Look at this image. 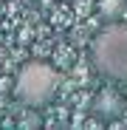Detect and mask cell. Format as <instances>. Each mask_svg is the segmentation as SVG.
<instances>
[{
	"label": "cell",
	"instance_id": "obj_1",
	"mask_svg": "<svg viewBox=\"0 0 127 130\" xmlns=\"http://www.w3.org/2000/svg\"><path fill=\"white\" fill-rule=\"evenodd\" d=\"M93 68L113 82H127V23L104 26L90 42Z\"/></svg>",
	"mask_w": 127,
	"mask_h": 130
},
{
	"label": "cell",
	"instance_id": "obj_2",
	"mask_svg": "<svg viewBox=\"0 0 127 130\" xmlns=\"http://www.w3.org/2000/svg\"><path fill=\"white\" fill-rule=\"evenodd\" d=\"M57 85H59V74L54 71V65L31 59L14 76V96L28 107H42L54 99Z\"/></svg>",
	"mask_w": 127,
	"mask_h": 130
},
{
	"label": "cell",
	"instance_id": "obj_3",
	"mask_svg": "<svg viewBox=\"0 0 127 130\" xmlns=\"http://www.w3.org/2000/svg\"><path fill=\"white\" fill-rule=\"evenodd\" d=\"M124 113V99L119 91L113 88H102L93 96V116H99L102 122H116Z\"/></svg>",
	"mask_w": 127,
	"mask_h": 130
},
{
	"label": "cell",
	"instance_id": "obj_4",
	"mask_svg": "<svg viewBox=\"0 0 127 130\" xmlns=\"http://www.w3.org/2000/svg\"><path fill=\"white\" fill-rule=\"evenodd\" d=\"M96 11L104 20H116L124 11V0H96Z\"/></svg>",
	"mask_w": 127,
	"mask_h": 130
},
{
	"label": "cell",
	"instance_id": "obj_5",
	"mask_svg": "<svg viewBox=\"0 0 127 130\" xmlns=\"http://www.w3.org/2000/svg\"><path fill=\"white\" fill-rule=\"evenodd\" d=\"M90 6H93V0H79V11H82V14L90 11Z\"/></svg>",
	"mask_w": 127,
	"mask_h": 130
}]
</instances>
